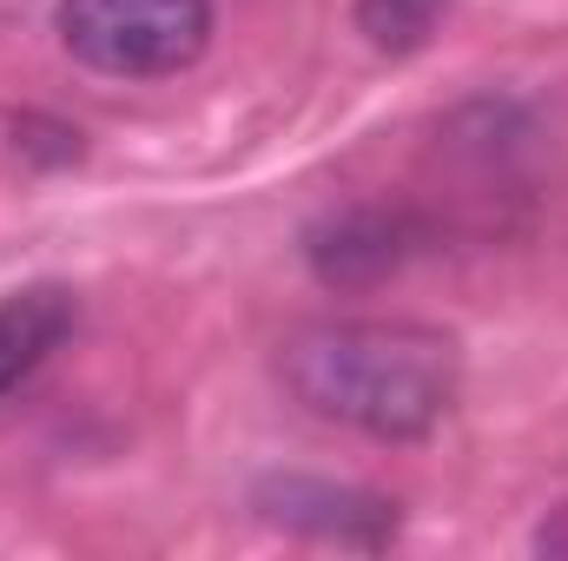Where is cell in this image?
I'll return each instance as SVG.
<instances>
[{
	"label": "cell",
	"instance_id": "8992f818",
	"mask_svg": "<svg viewBox=\"0 0 568 561\" xmlns=\"http://www.w3.org/2000/svg\"><path fill=\"white\" fill-rule=\"evenodd\" d=\"M449 7H456V0H357V33H364L377 53L404 60V53H424L429 33L443 27Z\"/></svg>",
	"mask_w": 568,
	"mask_h": 561
},
{
	"label": "cell",
	"instance_id": "3957f363",
	"mask_svg": "<svg viewBox=\"0 0 568 561\" xmlns=\"http://www.w3.org/2000/svg\"><path fill=\"white\" fill-rule=\"evenodd\" d=\"M424 245L429 232L417 212H404V205H344V212H324L304 232V265L331 290H371V284L397 278Z\"/></svg>",
	"mask_w": 568,
	"mask_h": 561
},
{
	"label": "cell",
	"instance_id": "6da1fadb",
	"mask_svg": "<svg viewBox=\"0 0 568 561\" xmlns=\"http://www.w3.org/2000/svg\"><path fill=\"white\" fill-rule=\"evenodd\" d=\"M278 377L311 417L371 442H424L456 410L463 350L417 317H331L284 337Z\"/></svg>",
	"mask_w": 568,
	"mask_h": 561
},
{
	"label": "cell",
	"instance_id": "5b68a950",
	"mask_svg": "<svg viewBox=\"0 0 568 561\" xmlns=\"http://www.w3.org/2000/svg\"><path fill=\"white\" fill-rule=\"evenodd\" d=\"M73 317L80 304L67 284H27L0 297V404L73 337Z\"/></svg>",
	"mask_w": 568,
	"mask_h": 561
},
{
	"label": "cell",
	"instance_id": "7a4b0ae2",
	"mask_svg": "<svg viewBox=\"0 0 568 561\" xmlns=\"http://www.w3.org/2000/svg\"><path fill=\"white\" fill-rule=\"evenodd\" d=\"M60 47L106 80H172L212 47V0H60Z\"/></svg>",
	"mask_w": 568,
	"mask_h": 561
},
{
	"label": "cell",
	"instance_id": "277c9868",
	"mask_svg": "<svg viewBox=\"0 0 568 561\" xmlns=\"http://www.w3.org/2000/svg\"><path fill=\"white\" fill-rule=\"evenodd\" d=\"M252 509L291 529L304 542H331V549H390L397 542V502L377 489H351V482H324V476H265L252 489Z\"/></svg>",
	"mask_w": 568,
	"mask_h": 561
}]
</instances>
